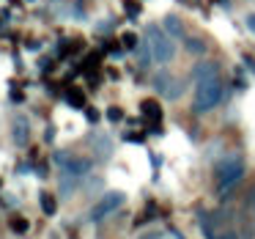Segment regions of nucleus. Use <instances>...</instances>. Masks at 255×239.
Returning a JSON list of instances; mask_svg holds the SVG:
<instances>
[{"label": "nucleus", "instance_id": "obj_26", "mask_svg": "<svg viewBox=\"0 0 255 239\" xmlns=\"http://www.w3.org/2000/svg\"><path fill=\"white\" fill-rule=\"evenodd\" d=\"M244 63H247V66L255 72V58H253V55H244Z\"/></svg>", "mask_w": 255, "mask_h": 239}, {"label": "nucleus", "instance_id": "obj_18", "mask_svg": "<svg viewBox=\"0 0 255 239\" xmlns=\"http://www.w3.org/2000/svg\"><path fill=\"white\" fill-rule=\"evenodd\" d=\"M8 226H11V231H17V234L28 231V220H25V217H11V223H8Z\"/></svg>", "mask_w": 255, "mask_h": 239}, {"label": "nucleus", "instance_id": "obj_7", "mask_svg": "<svg viewBox=\"0 0 255 239\" xmlns=\"http://www.w3.org/2000/svg\"><path fill=\"white\" fill-rule=\"evenodd\" d=\"M61 168H63L66 173H72V176L83 179V176H88V171H91V160H85V157H72V154H69L66 162H63Z\"/></svg>", "mask_w": 255, "mask_h": 239}, {"label": "nucleus", "instance_id": "obj_24", "mask_svg": "<svg viewBox=\"0 0 255 239\" xmlns=\"http://www.w3.org/2000/svg\"><path fill=\"white\" fill-rule=\"evenodd\" d=\"M137 11H140V6H134L132 0H127V14H132V17H134Z\"/></svg>", "mask_w": 255, "mask_h": 239}, {"label": "nucleus", "instance_id": "obj_20", "mask_svg": "<svg viewBox=\"0 0 255 239\" xmlns=\"http://www.w3.org/2000/svg\"><path fill=\"white\" fill-rule=\"evenodd\" d=\"M217 239H239V234L233 231V228H222L220 237H217Z\"/></svg>", "mask_w": 255, "mask_h": 239}, {"label": "nucleus", "instance_id": "obj_15", "mask_svg": "<svg viewBox=\"0 0 255 239\" xmlns=\"http://www.w3.org/2000/svg\"><path fill=\"white\" fill-rule=\"evenodd\" d=\"M39 201H41V209H44V215H55V212H58V201L52 198L50 193H41Z\"/></svg>", "mask_w": 255, "mask_h": 239}, {"label": "nucleus", "instance_id": "obj_10", "mask_svg": "<svg viewBox=\"0 0 255 239\" xmlns=\"http://www.w3.org/2000/svg\"><path fill=\"white\" fill-rule=\"evenodd\" d=\"M140 113H143L148 121H162V107H159V102H154V99L140 102Z\"/></svg>", "mask_w": 255, "mask_h": 239}, {"label": "nucleus", "instance_id": "obj_13", "mask_svg": "<svg viewBox=\"0 0 255 239\" xmlns=\"http://www.w3.org/2000/svg\"><path fill=\"white\" fill-rule=\"evenodd\" d=\"M165 33L170 36V39H181V36H184L181 22H178V19L173 17V14H170V17H165Z\"/></svg>", "mask_w": 255, "mask_h": 239}, {"label": "nucleus", "instance_id": "obj_27", "mask_svg": "<svg viewBox=\"0 0 255 239\" xmlns=\"http://www.w3.org/2000/svg\"><path fill=\"white\" fill-rule=\"evenodd\" d=\"M250 206H253V212H255V190H253V195H250Z\"/></svg>", "mask_w": 255, "mask_h": 239}, {"label": "nucleus", "instance_id": "obj_12", "mask_svg": "<svg viewBox=\"0 0 255 239\" xmlns=\"http://www.w3.org/2000/svg\"><path fill=\"white\" fill-rule=\"evenodd\" d=\"M184 47H187V52H192V55H203L206 52V41L198 39V36H187V39H184Z\"/></svg>", "mask_w": 255, "mask_h": 239}, {"label": "nucleus", "instance_id": "obj_2", "mask_svg": "<svg viewBox=\"0 0 255 239\" xmlns=\"http://www.w3.org/2000/svg\"><path fill=\"white\" fill-rule=\"evenodd\" d=\"M222 94H225V85H222L220 77H211V80H203V83H198V88H195V102H192V110L198 113H209L214 110L217 105H220Z\"/></svg>", "mask_w": 255, "mask_h": 239}, {"label": "nucleus", "instance_id": "obj_8", "mask_svg": "<svg viewBox=\"0 0 255 239\" xmlns=\"http://www.w3.org/2000/svg\"><path fill=\"white\" fill-rule=\"evenodd\" d=\"M192 77H195V83H203V80L220 77V63H214V61H200V63H195Z\"/></svg>", "mask_w": 255, "mask_h": 239}, {"label": "nucleus", "instance_id": "obj_4", "mask_svg": "<svg viewBox=\"0 0 255 239\" xmlns=\"http://www.w3.org/2000/svg\"><path fill=\"white\" fill-rule=\"evenodd\" d=\"M124 201H127V195H124L121 190L105 193V195H102V198L94 204V209H91V220L99 223V220H105V217H110L116 209H121V206H124Z\"/></svg>", "mask_w": 255, "mask_h": 239}, {"label": "nucleus", "instance_id": "obj_19", "mask_svg": "<svg viewBox=\"0 0 255 239\" xmlns=\"http://www.w3.org/2000/svg\"><path fill=\"white\" fill-rule=\"evenodd\" d=\"M107 118H110L113 124L121 121V118H124V110H121V107H110V110H107Z\"/></svg>", "mask_w": 255, "mask_h": 239}, {"label": "nucleus", "instance_id": "obj_16", "mask_svg": "<svg viewBox=\"0 0 255 239\" xmlns=\"http://www.w3.org/2000/svg\"><path fill=\"white\" fill-rule=\"evenodd\" d=\"M66 102H69L72 107H85V96H83V91H80V88H69Z\"/></svg>", "mask_w": 255, "mask_h": 239}, {"label": "nucleus", "instance_id": "obj_11", "mask_svg": "<svg viewBox=\"0 0 255 239\" xmlns=\"http://www.w3.org/2000/svg\"><path fill=\"white\" fill-rule=\"evenodd\" d=\"M134 52H137V63H140V66H151V63H156L154 61V52H151V44H148V41H140V44H137V50H134Z\"/></svg>", "mask_w": 255, "mask_h": 239}, {"label": "nucleus", "instance_id": "obj_25", "mask_svg": "<svg viewBox=\"0 0 255 239\" xmlns=\"http://www.w3.org/2000/svg\"><path fill=\"white\" fill-rule=\"evenodd\" d=\"M159 237H162L159 231H148V234H143V237H140V239H159Z\"/></svg>", "mask_w": 255, "mask_h": 239}, {"label": "nucleus", "instance_id": "obj_6", "mask_svg": "<svg viewBox=\"0 0 255 239\" xmlns=\"http://www.w3.org/2000/svg\"><path fill=\"white\" fill-rule=\"evenodd\" d=\"M91 149H94L96 160H110V154H113V140H110V135L94 132V135H91Z\"/></svg>", "mask_w": 255, "mask_h": 239}, {"label": "nucleus", "instance_id": "obj_9", "mask_svg": "<svg viewBox=\"0 0 255 239\" xmlns=\"http://www.w3.org/2000/svg\"><path fill=\"white\" fill-rule=\"evenodd\" d=\"M11 138H14V143H17V146H28V140H30V124H28V118H25V116L14 118Z\"/></svg>", "mask_w": 255, "mask_h": 239}, {"label": "nucleus", "instance_id": "obj_1", "mask_svg": "<svg viewBox=\"0 0 255 239\" xmlns=\"http://www.w3.org/2000/svg\"><path fill=\"white\" fill-rule=\"evenodd\" d=\"M244 171H247V168H244L242 154H228L220 160V165H217V190H220L222 198H225V193H231V190L244 179Z\"/></svg>", "mask_w": 255, "mask_h": 239}, {"label": "nucleus", "instance_id": "obj_23", "mask_svg": "<svg viewBox=\"0 0 255 239\" xmlns=\"http://www.w3.org/2000/svg\"><path fill=\"white\" fill-rule=\"evenodd\" d=\"M124 138L129 140V143H143V135H134V132H129V135H124Z\"/></svg>", "mask_w": 255, "mask_h": 239}, {"label": "nucleus", "instance_id": "obj_14", "mask_svg": "<svg viewBox=\"0 0 255 239\" xmlns=\"http://www.w3.org/2000/svg\"><path fill=\"white\" fill-rule=\"evenodd\" d=\"M77 182H80L77 176H72V173L63 171V176H61V195H72L74 187H77Z\"/></svg>", "mask_w": 255, "mask_h": 239}, {"label": "nucleus", "instance_id": "obj_17", "mask_svg": "<svg viewBox=\"0 0 255 239\" xmlns=\"http://www.w3.org/2000/svg\"><path fill=\"white\" fill-rule=\"evenodd\" d=\"M121 44L127 47V50H137V44H140L137 33H124V36H121Z\"/></svg>", "mask_w": 255, "mask_h": 239}, {"label": "nucleus", "instance_id": "obj_22", "mask_svg": "<svg viewBox=\"0 0 255 239\" xmlns=\"http://www.w3.org/2000/svg\"><path fill=\"white\" fill-rule=\"evenodd\" d=\"M244 25H247V30H253V33H255V14H247V19H244Z\"/></svg>", "mask_w": 255, "mask_h": 239}, {"label": "nucleus", "instance_id": "obj_21", "mask_svg": "<svg viewBox=\"0 0 255 239\" xmlns=\"http://www.w3.org/2000/svg\"><path fill=\"white\" fill-rule=\"evenodd\" d=\"M85 118H88L91 124H96V121H99V110H94V107H88V110H85Z\"/></svg>", "mask_w": 255, "mask_h": 239}, {"label": "nucleus", "instance_id": "obj_5", "mask_svg": "<svg viewBox=\"0 0 255 239\" xmlns=\"http://www.w3.org/2000/svg\"><path fill=\"white\" fill-rule=\"evenodd\" d=\"M154 88L159 91L165 99H178V96L184 94V85L178 83L176 77H170L167 72H159V74L154 77Z\"/></svg>", "mask_w": 255, "mask_h": 239}, {"label": "nucleus", "instance_id": "obj_3", "mask_svg": "<svg viewBox=\"0 0 255 239\" xmlns=\"http://www.w3.org/2000/svg\"><path fill=\"white\" fill-rule=\"evenodd\" d=\"M145 41L151 44V52H154L156 63H170L173 61L176 47H173V39L165 33V28H159V25H148V28H145Z\"/></svg>", "mask_w": 255, "mask_h": 239}]
</instances>
